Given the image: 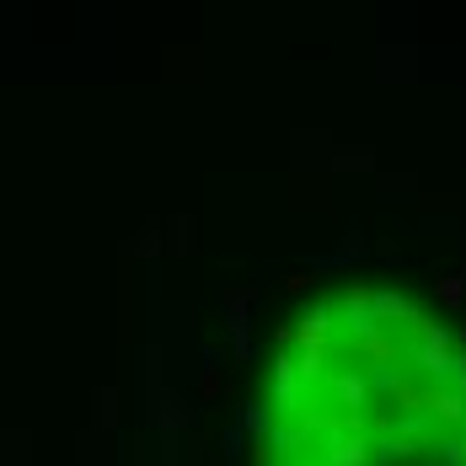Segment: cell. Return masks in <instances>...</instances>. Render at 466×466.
I'll list each match as a JSON object with an SVG mask.
<instances>
[{
  "label": "cell",
  "instance_id": "8992f818",
  "mask_svg": "<svg viewBox=\"0 0 466 466\" xmlns=\"http://www.w3.org/2000/svg\"><path fill=\"white\" fill-rule=\"evenodd\" d=\"M370 311H375V322H380V327H386V322H408V327H413L423 317L402 289H370Z\"/></svg>",
  "mask_w": 466,
  "mask_h": 466
},
{
  "label": "cell",
  "instance_id": "9c48e42d",
  "mask_svg": "<svg viewBox=\"0 0 466 466\" xmlns=\"http://www.w3.org/2000/svg\"><path fill=\"white\" fill-rule=\"evenodd\" d=\"M332 306H306V317H300V327H295V343L300 349H311V343H327L332 338Z\"/></svg>",
  "mask_w": 466,
  "mask_h": 466
},
{
  "label": "cell",
  "instance_id": "e0dca14e",
  "mask_svg": "<svg viewBox=\"0 0 466 466\" xmlns=\"http://www.w3.org/2000/svg\"><path fill=\"white\" fill-rule=\"evenodd\" d=\"M96 419H102V429H113V419H118V391L113 386L96 391Z\"/></svg>",
  "mask_w": 466,
  "mask_h": 466
},
{
  "label": "cell",
  "instance_id": "cb8c5ba5",
  "mask_svg": "<svg viewBox=\"0 0 466 466\" xmlns=\"http://www.w3.org/2000/svg\"><path fill=\"white\" fill-rule=\"evenodd\" d=\"M456 279H466V263H461V274H456Z\"/></svg>",
  "mask_w": 466,
  "mask_h": 466
},
{
  "label": "cell",
  "instance_id": "44dd1931",
  "mask_svg": "<svg viewBox=\"0 0 466 466\" xmlns=\"http://www.w3.org/2000/svg\"><path fill=\"white\" fill-rule=\"evenodd\" d=\"M429 413H402V423H397V434H402V440H413V434H423V429H429Z\"/></svg>",
  "mask_w": 466,
  "mask_h": 466
},
{
  "label": "cell",
  "instance_id": "277c9868",
  "mask_svg": "<svg viewBox=\"0 0 466 466\" xmlns=\"http://www.w3.org/2000/svg\"><path fill=\"white\" fill-rule=\"evenodd\" d=\"M322 386L332 391V402H338L349 419H365V408H370V380H365L360 365H354V370H332Z\"/></svg>",
  "mask_w": 466,
  "mask_h": 466
},
{
  "label": "cell",
  "instance_id": "6da1fadb",
  "mask_svg": "<svg viewBox=\"0 0 466 466\" xmlns=\"http://www.w3.org/2000/svg\"><path fill=\"white\" fill-rule=\"evenodd\" d=\"M252 289H220V311H226V327H231V354L236 360H252L258 343H252Z\"/></svg>",
  "mask_w": 466,
  "mask_h": 466
},
{
  "label": "cell",
  "instance_id": "4fadbf2b",
  "mask_svg": "<svg viewBox=\"0 0 466 466\" xmlns=\"http://www.w3.org/2000/svg\"><path fill=\"white\" fill-rule=\"evenodd\" d=\"M365 252H370V241H365V231H360V226H349V231H343V247H338L332 258H322V263L332 268V263H349V258H365Z\"/></svg>",
  "mask_w": 466,
  "mask_h": 466
},
{
  "label": "cell",
  "instance_id": "9a60e30c",
  "mask_svg": "<svg viewBox=\"0 0 466 466\" xmlns=\"http://www.w3.org/2000/svg\"><path fill=\"white\" fill-rule=\"evenodd\" d=\"M167 231H172V252H193V247H198V236H193V220H187V215H177V220H167Z\"/></svg>",
  "mask_w": 466,
  "mask_h": 466
},
{
  "label": "cell",
  "instance_id": "5b68a950",
  "mask_svg": "<svg viewBox=\"0 0 466 466\" xmlns=\"http://www.w3.org/2000/svg\"><path fill=\"white\" fill-rule=\"evenodd\" d=\"M322 461L317 466H370V440L365 434H322Z\"/></svg>",
  "mask_w": 466,
  "mask_h": 466
},
{
  "label": "cell",
  "instance_id": "2e32d148",
  "mask_svg": "<svg viewBox=\"0 0 466 466\" xmlns=\"http://www.w3.org/2000/svg\"><path fill=\"white\" fill-rule=\"evenodd\" d=\"M434 456L445 466H466V440H456V434H445L440 445H434Z\"/></svg>",
  "mask_w": 466,
  "mask_h": 466
},
{
  "label": "cell",
  "instance_id": "7402d4cb",
  "mask_svg": "<svg viewBox=\"0 0 466 466\" xmlns=\"http://www.w3.org/2000/svg\"><path fill=\"white\" fill-rule=\"evenodd\" d=\"M135 252H145V258H156L161 252V226H145L140 241H135Z\"/></svg>",
  "mask_w": 466,
  "mask_h": 466
},
{
  "label": "cell",
  "instance_id": "8fae6325",
  "mask_svg": "<svg viewBox=\"0 0 466 466\" xmlns=\"http://www.w3.org/2000/svg\"><path fill=\"white\" fill-rule=\"evenodd\" d=\"M300 440H306L300 423H274V429H268V456H295Z\"/></svg>",
  "mask_w": 466,
  "mask_h": 466
},
{
  "label": "cell",
  "instance_id": "52a82bcc",
  "mask_svg": "<svg viewBox=\"0 0 466 466\" xmlns=\"http://www.w3.org/2000/svg\"><path fill=\"white\" fill-rule=\"evenodd\" d=\"M327 360H332V349H327V343H311V349H300V354H295V375H300V391L322 386L327 375H332V365H327Z\"/></svg>",
  "mask_w": 466,
  "mask_h": 466
},
{
  "label": "cell",
  "instance_id": "5bb4252c",
  "mask_svg": "<svg viewBox=\"0 0 466 466\" xmlns=\"http://www.w3.org/2000/svg\"><path fill=\"white\" fill-rule=\"evenodd\" d=\"M198 391H204V397H215V391H220V354H215V349H204V365H198Z\"/></svg>",
  "mask_w": 466,
  "mask_h": 466
},
{
  "label": "cell",
  "instance_id": "ffe728a7",
  "mask_svg": "<svg viewBox=\"0 0 466 466\" xmlns=\"http://www.w3.org/2000/svg\"><path fill=\"white\" fill-rule=\"evenodd\" d=\"M445 391L466 397V354H461V349H456V360H451V380H445Z\"/></svg>",
  "mask_w": 466,
  "mask_h": 466
},
{
  "label": "cell",
  "instance_id": "7a4b0ae2",
  "mask_svg": "<svg viewBox=\"0 0 466 466\" xmlns=\"http://www.w3.org/2000/svg\"><path fill=\"white\" fill-rule=\"evenodd\" d=\"M268 375H274V413H284V419H300V408H306V391H300V375H295V354H274V365H268Z\"/></svg>",
  "mask_w": 466,
  "mask_h": 466
},
{
  "label": "cell",
  "instance_id": "7c38bea8",
  "mask_svg": "<svg viewBox=\"0 0 466 466\" xmlns=\"http://www.w3.org/2000/svg\"><path fill=\"white\" fill-rule=\"evenodd\" d=\"M408 456H413V440H402V434H386L370 445V461H408Z\"/></svg>",
  "mask_w": 466,
  "mask_h": 466
},
{
  "label": "cell",
  "instance_id": "603a6c76",
  "mask_svg": "<svg viewBox=\"0 0 466 466\" xmlns=\"http://www.w3.org/2000/svg\"><path fill=\"white\" fill-rule=\"evenodd\" d=\"M274 461V456H268V445H258V451H252V466H268Z\"/></svg>",
  "mask_w": 466,
  "mask_h": 466
},
{
  "label": "cell",
  "instance_id": "3957f363",
  "mask_svg": "<svg viewBox=\"0 0 466 466\" xmlns=\"http://www.w3.org/2000/svg\"><path fill=\"white\" fill-rule=\"evenodd\" d=\"M332 322L349 332V343H360V338H375V332H380V322H375V311H370V289H349V295L338 300Z\"/></svg>",
  "mask_w": 466,
  "mask_h": 466
},
{
  "label": "cell",
  "instance_id": "ba28073f",
  "mask_svg": "<svg viewBox=\"0 0 466 466\" xmlns=\"http://www.w3.org/2000/svg\"><path fill=\"white\" fill-rule=\"evenodd\" d=\"M236 429L252 440V445H268V429H274V408L268 402H241V413H236Z\"/></svg>",
  "mask_w": 466,
  "mask_h": 466
},
{
  "label": "cell",
  "instance_id": "30bf717a",
  "mask_svg": "<svg viewBox=\"0 0 466 466\" xmlns=\"http://www.w3.org/2000/svg\"><path fill=\"white\" fill-rule=\"evenodd\" d=\"M423 413H429L434 423H461L466 419V397L445 391V386H434V391H423Z\"/></svg>",
  "mask_w": 466,
  "mask_h": 466
},
{
  "label": "cell",
  "instance_id": "d6986e66",
  "mask_svg": "<svg viewBox=\"0 0 466 466\" xmlns=\"http://www.w3.org/2000/svg\"><path fill=\"white\" fill-rule=\"evenodd\" d=\"M332 167H354V172H370L375 156H370V150H343V156H332Z\"/></svg>",
  "mask_w": 466,
  "mask_h": 466
},
{
  "label": "cell",
  "instance_id": "ac0fdd59",
  "mask_svg": "<svg viewBox=\"0 0 466 466\" xmlns=\"http://www.w3.org/2000/svg\"><path fill=\"white\" fill-rule=\"evenodd\" d=\"M434 289H440V306H451V311H461V300H466V279H440Z\"/></svg>",
  "mask_w": 466,
  "mask_h": 466
}]
</instances>
